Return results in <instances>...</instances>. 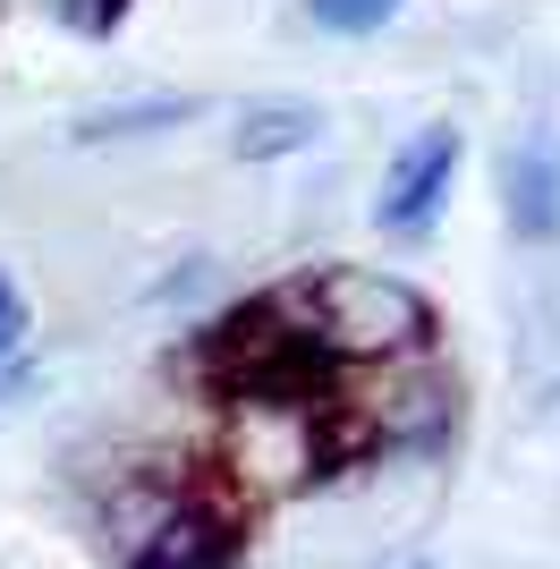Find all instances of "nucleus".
I'll return each mask as SVG.
<instances>
[{
	"instance_id": "nucleus-4",
	"label": "nucleus",
	"mask_w": 560,
	"mask_h": 569,
	"mask_svg": "<svg viewBox=\"0 0 560 569\" xmlns=\"http://www.w3.org/2000/svg\"><path fill=\"white\" fill-rule=\"evenodd\" d=\"M238 545H247V536H238L230 501L179 485V493L162 501V519L128 545V569H238Z\"/></svg>"
},
{
	"instance_id": "nucleus-5",
	"label": "nucleus",
	"mask_w": 560,
	"mask_h": 569,
	"mask_svg": "<svg viewBox=\"0 0 560 569\" xmlns=\"http://www.w3.org/2000/svg\"><path fill=\"white\" fill-rule=\"evenodd\" d=\"M501 213L527 247H552L560 238V153L543 137H510L501 153Z\"/></svg>"
},
{
	"instance_id": "nucleus-10",
	"label": "nucleus",
	"mask_w": 560,
	"mask_h": 569,
	"mask_svg": "<svg viewBox=\"0 0 560 569\" xmlns=\"http://www.w3.org/2000/svg\"><path fill=\"white\" fill-rule=\"evenodd\" d=\"M26 332H34V315H26V289L9 281V272H0V366H18Z\"/></svg>"
},
{
	"instance_id": "nucleus-8",
	"label": "nucleus",
	"mask_w": 560,
	"mask_h": 569,
	"mask_svg": "<svg viewBox=\"0 0 560 569\" xmlns=\"http://www.w3.org/2000/svg\"><path fill=\"white\" fill-rule=\"evenodd\" d=\"M408 0H306V18L323 26V34H382Z\"/></svg>"
},
{
	"instance_id": "nucleus-7",
	"label": "nucleus",
	"mask_w": 560,
	"mask_h": 569,
	"mask_svg": "<svg viewBox=\"0 0 560 569\" xmlns=\"http://www.w3.org/2000/svg\"><path fill=\"white\" fill-rule=\"evenodd\" d=\"M204 111L196 94H119V102H93V111L69 119L77 144H128V137H162V128H187Z\"/></svg>"
},
{
	"instance_id": "nucleus-1",
	"label": "nucleus",
	"mask_w": 560,
	"mask_h": 569,
	"mask_svg": "<svg viewBox=\"0 0 560 569\" xmlns=\"http://www.w3.org/2000/svg\"><path fill=\"white\" fill-rule=\"evenodd\" d=\"M280 307L298 315L306 349L323 366H391V357H424L433 349V298L399 272L373 263H323L298 289H280Z\"/></svg>"
},
{
	"instance_id": "nucleus-11",
	"label": "nucleus",
	"mask_w": 560,
	"mask_h": 569,
	"mask_svg": "<svg viewBox=\"0 0 560 569\" xmlns=\"http://www.w3.org/2000/svg\"><path fill=\"white\" fill-rule=\"evenodd\" d=\"M18 391H34V375H26V366H0V408L18 400Z\"/></svg>"
},
{
	"instance_id": "nucleus-3",
	"label": "nucleus",
	"mask_w": 560,
	"mask_h": 569,
	"mask_svg": "<svg viewBox=\"0 0 560 569\" xmlns=\"http://www.w3.org/2000/svg\"><path fill=\"white\" fill-rule=\"evenodd\" d=\"M459 162H467V137L450 128V119H424L417 137L391 153V170H382V196H373V221L391 238H424L433 221H442L450 188H459Z\"/></svg>"
},
{
	"instance_id": "nucleus-6",
	"label": "nucleus",
	"mask_w": 560,
	"mask_h": 569,
	"mask_svg": "<svg viewBox=\"0 0 560 569\" xmlns=\"http://www.w3.org/2000/svg\"><path fill=\"white\" fill-rule=\"evenodd\" d=\"M314 137H323V111H314V102L263 94V102H247V111H238L230 153H238V162H289V153H306Z\"/></svg>"
},
{
	"instance_id": "nucleus-2",
	"label": "nucleus",
	"mask_w": 560,
	"mask_h": 569,
	"mask_svg": "<svg viewBox=\"0 0 560 569\" xmlns=\"http://www.w3.org/2000/svg\"><path fill=\"white\" fill-rule=\"evenodd\" d=\"M366 391L340 400L323 417V442L331 459L340 451H442L459 433V375L442 357H391V366H366Z\"/></svg>"
},
{
	"instance_id": "nucleus-12",
	"label": "nucleus",
	"mask_w": 560,
	"mask_h": 569,
	"mask_svg": "<svg viewBox=\"0 0 560 569\" xmlns=\"http://www.w3.org/2000/svg\"><path fill=\"white\" fill-rule=\"evenodd\" d=\"M408 569H433V561H408Z\"/></svg>"
},
{
	"instance_id": "nucleus-9",
	"label": "nucleus",
	"mask_w": 560,
	"mask_h": 569,
	"mask_svg": "<svg viewBox=\"0 0 560 569\" xmlns=\"http://www.w3.org/2000/svg\"><path fill=\"white\" fill-rule=\"evenodd\" d=\"M51 18L69 26V34H86V43H102V34H119V18H128V0H43Z\"/></svg>"
}]
</instances>
